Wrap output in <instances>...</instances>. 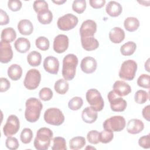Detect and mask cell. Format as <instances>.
Returning <instances> with one entry per match:
<instances>
[{
    "label": "cell",
    "mask_w": 150,
    "mask_h": 150,
    "mask_svg": "<svg viewBox=\"0 0 150 150\" xmlns=\"http://www.w3.org/2000/svg\"><path fill=\"white\" fill-rule=\"evenodd\" d=\"M25 106V117L26 120L29 122L37 121L40 117V112L43 108L41 101L35 97H30L26 100Z\"/></svg>",
    "instance_id": "6da1fadb"
},
{
    "label": "cell",
    "mask_w": 150,
    "mask_h": 150,
    "mask_svg": "<svg viewBox=\"0 0 150 150\" xmlns=\"http://www.w3.org/2000/svg\"><path fill=\"white\" fill-rule=\"evenodd\" d=\"M53 134L49 128L42 127L39 128L35 138L33 145L38 150H46L50 145Z\"/></svg>",
    "instance_id": "7a4b0ae2"
},
{
    "label": "cell",
    "mask_w": 150,
    "mask_h": 150,
    "mask_svg": "<svg viewBox=\"0 0 150 150\" xmlns=\"http://www.w3.org/2000/svg\"><path fill=\"white\" fill-rule=\"evenodd\" d=\"M78 59L74 54H68L63 59L62 76L67 81L71 80L76 75Z\"/></svg>",
    "instance_id": "3957f363"
},
{
    "label": "cell",
    "mask_w": 150,
    "mask_h": 150,
    "mask_svg": "<svg viewBox=\"0 0 150 150\" xmlns=\"http://www.w3.org/2000/svg\"><path fill=\"white\" fill-rule=\"evenodd\" d=\"M86 98L90 107L95 111H101L104 106V102L100 93L96 88H91L87 90Z\"/></svg>",
    "instance_id": "277c9868"
},
{
    "label": "cell",
    "mask_w": 150,
    "mask_h": 150,
    "mask_svg": "<svg viewBox=\"0 0 150 150\" xmlns=\"http://www.w3.org/2000/svg\"><path fill=\"white\" fill-rule=\"evenodd\" d=\"M137 70V63L133 60H127L124 61L119 71V77L123 80H132L135 76Z\"/></svg>",
    "instance_id": "5b68a950"
},
{
    "label": "cell",
    "mask_w": 150,
    "mask_h": 150,
    "mask_svg": "<svg viewBox=\"0 0 150 150\" xmlns=\"http://www.w3.org/2000/svg\"><path fill=\"white\" fill-rule=\"evenodd\" d=\"M44 120L49 124L59 126L64 121V116L60 109L57 108H50L45 111Z\"/></svg>",
    "instance_id": "8992f818"
},
{
    "label": "cell",
    "mask_w": 150,
    "mask_h": 150,
    "mask_svg": "<svg viewBox=\"0 0 150 150\" xmlns=\"http://www.w3.org/2000/svg\"><path fill=\"white\" fill-rule=\"evenodd\" d=\"M125 125V118L120 115L111 117L105 120L103 124L104 129H108L112 132H120L124 129Z\"/></svg>",
    "instance_id": "52a82bcc"
},
{
    "label": "cell",
    "mask_w": 150,
    "mask_h": 150,
    "mask_svg": "<svg viewBox=\"0 0 150 150\" xmlns=\"http://www.w3.org/2000/svg\"><path fill=\"white\" fill-rule=\"evenodd\" d=\"M41 74L39 71L35 69H30L26 73L23 85L28 90H35L39 86Z\"/></svg>",
    "instance_id": "ba28073f"
},
{
    "label": "cell",
    "mask_w": 150,
    "mask_h": 150,
    "mask_svg": "<svg viewBox=\"0 0 150 150\" xmlns=\"http://www.w3.org/2000/svg\"><path fill=\"white\" fill-rule=\"evenodd\" d=\"M79 20L76 16L71 13H67L60 17L57 22V25L60 30L67 31L74 28Z\"/></svg>",
    "instance_id": "9c48e42d"
},
{
    "label": "cell",
    "mask_w": 150,
    "mask_h": 150,
    "mask_svg": "<svg viewBox=\"0 0 150 150\" xmlns=\"http://www.w3.org/2000/svg\"><path fill=\"white\" fill-rule=\"evenodd\" d=\"M20 128L19 120L15 115H9L3 127V132L5 136L9 137L16 134Z\"/></svg>",
    "instance_id": "30bf717a"
},
{
    "label": "cell",
    "mask_w": 150,
    "mask_h": 150,
    "mask_svg": "<svg viewBox=\"0 0 150 150\" xmlns=\"http://www.w3.org/2000/svg\"><path fill=\"white\" fill-rule=\"evenodd\" d=\"M107 97L112 111L114 112H122L127 108V101L122 97L117 96L113 90L108 93Z\"/></svg>",
    "instance_id": "8fae6325"
},
{
    "label": "cell",
    "mask_w": 150,
    "mask_h": 150,
    "mask_svg": "<svg viewBox=\"0 0 150 150\" xmlns=\"http://www.w3.org/2000/svg\"><path fill=\"white\" fill-rule=\"evenodd\" d=\"M97 30V23L95 21L88 19L84 21L80 28V35L81 38L94 36Z\"/></svg>",
    "instance_id": "7c38bea8"
},
{
    "label": "cell",
    "mask_w": 150,
    "mask_h": 150,
    "mask_svg": "<svg viewBox=\"0 0 150 150\" xmlns=\"http://www.w3.org/2000/svg\"><path fill=\"white\" fill-rule=\"evenodd\" d=\"M13 58V51L9 43L1 40L0 61L2 63H8Z\"/></svg>",
    "instance_id": "4fadbf2b"
},
{
    "label": "cell",
    "mask_w": 150,
    "mask_h": 150,
    "mask_svg": "<svg viewBox=\"0 0 150 150\" xmlns=\"http://www.w3.org/2000/svg\"><path fill=\"white\" fill-rule=\"evenodd\" d=\"M69 47V38L60 34L56 36L53 41V50L57 53H64Z\"/></svg>",
    "instance_id": "5bb4252c"
},
{
    "label": "cell",
    "mask_w": 150,
    "mask_h": 150,
    "mask_svg": "<svg viewBox=\"0 0 150 150\" xmlns=\"http://www.w3.org/2000/svg\"><path fill=\"white\" fill-rule=\"evenodd\" d=\"M43 66L47 72L52 74H57L59 69V62L57 58L49 56L45 59Z\"/></svg>",
    "instance_id": "9a60e30c"
},
{
    "label": "cell",
    "mask_w": 150,
    "mask_h": 150,
    "mask_svg": "<svg viewBox=\"0 0 150 150\" xmlns=\"http://www.w3.org/2000/svg\"><path fill=\"white\" fill-rule=\"evenodd\" d=\"M97 63L94 57L87 56L83 58L80 63L81 70L86 74H91L94 72L97 69Z\"/></svg>",
    "instance_id": "2e32d148"
},
{
    "label": "cell",
    "mask_w": 150,
    "mask_h": 150,
    "mask_svg": "<svg viewBox=\"0 0 150 150\" xmlns=\"http://www.w3.org/2000/svg\"><path fill=\"white\" fill-rule=\"evenodd\" d=\"M114 93L120 97L126 96L131 92L130 86L126 82L121 80L116 81L112 86Z\"/></svg>",
    "instance_id": "e0dca14e"
},
{
    "label": "cell",
    "mask_w": 150,
    "mask_h": 150,
    "mask_svg": "<svg viewBox=\"0 0 150 150\" xmlns=\"http://www.w3.org/2000/svg\"><path fill=\"white\" fill-rule=\"evenodd\" d=\"M144 128L143 122L138 119L130 120L127 125V130L128 133L131 134H137L142 131Z\"/></svg>",
    "instance_id": "ac0fdd59"
},
{
    "label": "cell",
    "mask_w": 150,
    "mask_h": 150,
    "mask_svg": "<svg viewBox=\"0 0 150 150\" xmlns=\"http://www.w3.org/2000/svg\"><path fill=\"white\" fill-rule=\"evenodd\" d=\"M105 11L110 16L117 17L121 13L122 8L120 3L114 1H111L106 5Z\"/></svg>",
    "instance_id": "d6986e66"
},
{
    "label": "cell",
    "mask_w": 150,
    "mask_h": 150,
    "mask_svg": "<svg viewBox=\"0 0 150 150\" xmlns=\"http://www.w3.org/2000/svg\"><path fill=\"white\" fill-rule=\"evenodd\" d=\"M109 38L114 43H120L125 38V32L120 27H114L109 32Z\"/></svg>",
    "instance_id": "ffe728a7"
},
{
    "label": "cell",
    "mask_w": 150,
    "mask_h": 150,
    "mask_svg": "<svg viewBox=\"0 0 150 150\" xmlns=\"http://www.w3.org/2000/svg\"><path fill=\"white\" fill-rule=\"evenodd\" d=\"M98 117V114L96 111L93 110L91 107H86L82 111L81 118L87 124L94 122Z\"/></svg>",
    "instance_id": "44dd1931"
},
{
    "label": "cell",
    "mask_w": 150,
    "mask_h": 150,
    "mask_svg": "<svg viewBox=\"0 0 150 150\" xmlns=\"http://www.w3.org/2000/svg\"><path fill=\"white\" fill-rule=\"evenodd\" d=\"M81 43L83 48L87 51L94 50L99 46L98 41L94 36L81 38Z\"/></svg>",
    "instance_id": "7402d4cb"
},
{
    "label": "cell",
    "mask_w": 150,
    "mask_h": 150,
    "mask_svg": "<svg viewBox=\"0 0 150 150\" xmlns=\"http://www.w3.org/2000/svg\"><path fill=\"white\" fill-rule=\"evenodd\" d=\"M18 29L23 35H30L33 30L32 23L28 19H22L18 23Z\"/></svg>",
    "instance_id": "603a6c76"
},
{
    "label": "cell",
    "mask_w": 150,
    "mask_h": 150,
    "mask_svg": "<svg viewBox=\"0 0 150 150\" xmlns=\"http://www.w3.org/2000/svg\"><path fill=\"white\" fill-rule=\"evenodd\" d=\"M14 47L18 52L21 53H25L30 49V43L26 38H19L15 42Z\"/></svg>",
    "instance_id": "cb8c5ba5"
},
{
    "label": "cell",
    "mask_w": 150,
    "mask_h": 150,
    "mask_svg": "<svg viewBox=\"0 0 150 150\" xmlns=\"http://www.w3.org/2000/svg\"><path fill=\"white\" fill-rule=\"evenodd\" d=\"M22 75V69L17 64H12L8 69V76L13 81H17L21 79Z\"/></svg>",
    "instance_id": "d4e9b609"
},
{
    "label": "cell",
    "mask_w": 150,
    "mask_h": 150,
    "mask_svg": "<svg viewBox=\"0 0 150 150\" xmlns=\"http://www.w3.org/2000/svg\"><path fill=\"white\" fill-rule=\"evenodd\" d=\"M125 29L130 32H132L138 29L139 26V20L135 17H128L124 22Z\"/></svg>",
    "instance_id": "484cf974"
},
{
    "label": "cell",
    "mask_w": 150,
    "mask_h": 150,
    "mask_svg": "<svg viewBox=\"0 0 150 150\" xmlns=\"http://www.w3.org/2000/svg\"><path fill=\"white\" fill-rule=\"evenodd\" d=\"M27 61L28 64L31 66H38L42 62L41 54L36 50L30 52L27 56Z\"/></svg>",
    "instance_id": "4316f807"
},
{
    "label": "cell",
    "mask_w": 150,
    "mask_h": 150,
    "mask_svg": "<svg viewBox=\"0 0 150 150\" xmlns=\"http://www.w3.org/2000/svg\"><path fill=\"white\" fill-rule=\"evenodd\" d=\"M16 37V33L15 29L11 27L6 28L2 30L1 38V40L8 43L13 42Z\"/></svg>",
    "instance_id": "83f0119b"
},
{
    "label": "cell",
    "mask_w": 150,
    "mask_h": 150,
    "mask_svg": "<svg viewBox=\"0 0 150 150\" xmlns=\"http://www.w3.org/2000/svg\"><path fill=\"white\" fill-rule=\"evenodd\" d=\"M136 49V43L132 41H129L121 46L120 52L123 56H131L134 54Z\"/></svg>",
    "instance_id": "f1b7e54d"
},
{
    "label": "cell",
    "mask_w": 150,
    "mask_h": 150,
    "mask_svg": "<svg viewBox=\"0 0 150 150\" xmlns=\"http://www.w3.org/2000/svg\"><path fill=\"white\" fill-rule=\"evenodd\" d=\"M86 139L83 137H75L69 141V146L71 149L77 150L81 149L86 145Z\"/></svg>",
    "instance_id": "f546056e"
},
{
    "label": "cell",
    "mask_w": 150,
    "mask_h": 150,
    "mask_svg": "<svg viewBox=\"0 0 150 150\" xmlns=\"http://www.w3.org/2000/svg\"><path fill=\"white\" fill-rule=\"evenodd\" d=\"M69 83L65 79H59L57 80L54 86V88L56 93L59 94H66L69 90Z\"/></svg>",
    "instance_id": "4dcf8cb0"
},
{
    "label": "cell",
    "mask_w": 150,
    "mask_h": 150,
    "mask_svg": "<svg viewBox=\"0 0 150 150\" xmlns=\"http://www.w3.org/2000/svg\"><path fill=\"white\" fill-rule=\"evenodd\" d=\"M37 18L38 21L40 23L43 25H47L50 23L52 21L53 14L50 11L48 10L44 12L38 14Z\"/></svg>",
    "instance_id": "1f68e13d"
},
{
    "label": "cell",
    "mask_w": 150,
    "mask_h": 150,
    "mask_svg": "<svg viewBox=\"0 0 150 150\" xmlns=\"http://www.w3.org/2000/svg\"><path fill=\"white\" fill-rule=\"evenodd\" d=\"M53 145L52 147L53 150H66V142L64 138L56 137L53 139Z\"/></svg>",
    "instance_id": "d6a6232c"
},
{
    "label": "cell",
    "mask_w": 150,
    "mask_h": 150,
    "mask_svg": "<svg viewBox=\"0 0 150 150\" xmlns=\"http://www.w3.org/2000/svg\"><path fill=\"white\" fill-rule=\"evenodd\" d=\"M35 11L38 13H40L49 10V6L47 3L44 0H38L33 2V5Z\"/></svg>",
    "instance_id": "836d02e7"
},
{
    "label": "cell",
    "mask_w": 150,
    "mask_h": 150,
    "mask_svg": "<svg viewBox=\"0 0 150 150\" xmlns=\"http://www.w3.org/2000/svg\"><path fill=\"white\" fill-rule=\"evenodd\" d=\"M83 104V100L80 97H74L69 100L68 103V107L69 109L73 111L79 110Z\"/></svg>",
    "instance_id": "e575fe53"
},
{
    "label": "cell",
    "mask_w": 150,
    "mask_h": 150,
    "mask_svg": "<svg viewBox=\"0 0 150 150\" xmlns=\"http://www.w3.org/2000/svg\"><path fill=\"white\" fill-rule=\"evenodd\" d=\"M149 98L148 93L143 90H139L136 91L134 96L135 101L139 104H142L145 103Z\"/></svg>",
    "instance_id": "d590c367"
},
{
    "label": "cell",
    "mask_w": 150,
    "mask_h": 150,
    "mask_svg": "<svg viewBox=\"0 0 150 150\" xmlns=\"http://www.w3.org/2000/svg\"><path fill=\"white\" fill-rule=\"evenodd\" d=\"M35 44L36 47L42 51L49 49L50 43L48 39L45 36H40L36 39Z\"/></svg>",
    "instance_id": "8d00e7d4"
},
{
    "label": "cell",
    "mask_w": 150,
    "mask_h": 150,
    "mask_svg": "<svg viewBox=\"0 0 150 150\" xmlns=\"http://www.w3.org/2000/svg\"><path fill=\"white\" fill-rule=\"evenodd\" d=\"M86 8V1L85 0H75L72 4V9L77 13H82Z\"/></svg>",
    "instance_id": "74e56055"
},
{
    "label": "cell",
    "mask_w": 150,
    "mask_h": 150,
    "mask_svg": "<svg viewBox=\"0 0 150 150\" xmlns=\"http://www.w3.org/2000/svg\"><path fill=\"white\" fill-rule=\"evenodd\" d=\"M114 138L113 132L108 129H104L100 132V142L103 144L110 142Z\"/></svg>",
    "instance_id": "f35d334b"
},
{
    "label": "cell",
    "mask_w": 150,
    "mask_h": 150,
    "mask_svg": "<svg viewBox=\"0 0 150 150\" xmlns=\"http://www.w3.org/2000/svg\"><path fill=\"white\" fill-rule=\"evenodd\" d=\"M32 138L33 132L30 128H25L22 131L20 135V139L22 143L25 144L30 143Z\"/></svg>",
    "instance_id": "ab89813d"
},
{
    "label": "cell",
    "mask_w": 150,
    "mask_h": 150,
    "mask_svg": "<svg viewBox=\"0 0 150 150\" xmlns=\"http://www.w3.org/2000/svg\"><path fill=\"white\" fill-rule=\"evenodd\" d=\"M137 84L138 86L145 88H149L150 87V76L146 74H142L139 76L137 80Z\"/></svg>",
    "instance_id": "60d3db41"
},
{
    "label": "cell",
    "mask_w": 150,
    "mask_h": 150,
    "mask_svg": "<svg viewBox=\"0 0 150 150\" xmlns=\"http://www.w3.org/2000/svg\"><path fill=\"white\" fill-rule=\"evenodd\" d=\"M39 98L45 101H49L52 99L53 96V93L52 90L48 87L42 88L39 93Z\"/></svg>",
    "instance_id": "b9f144b4"
},
{
    "label": "cell",
    "mask_w": 150,
    "mask_h": 150,
    "mask_svg": "<svg viewBox=\"0 0 150 150\" xmlns=\"http://www.w3.org/2000/svg\"><path fill=\"white\" fill-rule=\"evenodd\" d=\"M87 139L92 144H97L100 142V132L96 130H91L87 133Z\"/></svg>",
    "instance_id": "7bdbcfd3"
},
{
    "label": "cell",
    "mask_w": 150,
    "mask_h": 150,
    "mask_svg": "<svg viewBox=\"0 0 150 150\" xmlns=\"http://www.w3.org/2000/svg\"><path fill=\"white\" fill-rule=\"evenodd\" d=\"M5 145L7 148L11 150L17 149L19 146V142L15 137H9L5 141Z\"/></svg>",
    "instance_id": "ee69618b"
},
{
    "label": "cell",
    "mask_w": 150,
    "mask_h": 150,
    "mask_svg": "<svg viewBox=\"0 0 150 150\" xmlns=\"http://www.w3.org/2000/svg\"><path fill=\"white\" fill-rule=\"evenodd\" d=\"M22 4L19 0H9L8 2V6L10 10L13 12L18 11L22 8Z\"/></svg>",
    "instance_id": "f6af8a7d"
},
{
    "label": "cell",
    "mask_w": 150,
    "mask_h": 150,
    "mask_svg": "<svg viewBox=\"0 0 150 150\" xmlns=\"http://www.w3.org/2000/svg\"><path fill=\"white\" fill-rule=\"evenodd\" d=\"M138 144L140 146L144 149H148L150 148L149 142V134L144 135L139 138L138 140Z\"/></svg>",
    "instance_id": "bcb514c9"
},
{
    "label": "cell",
    "mask_w": 150,
    "mask_h": 150,
    "mask_svg": "<svg viewBox=\"0 0 150 150\" xmlns=\"http://www.w3.org/2000/svg\"><path fill=\"white\" fill-rule=\"evenodd\" d=\"M11 87L9 81L5 77L0 78V91L1 93L8 91Z\"/></svg>",
    "instance_id": "7dc6e473"
},
{
    "label": "cell",
    "mask_w": 150,
    "mask_h": 150,
    "mask_svg": "<svg viewBox=\"0 0 150 150\" xmlns=\"http://www.w3.org/2000/svg\"><path fill=\"white\" fill-rule=\"evenodd\" d=\"M90 6L94 9H99L104 6L105 4V0H90Z\"/></svg>",
    "instance_id": "c3c4849f"
},
{
    "label": "cell",
    "mask_w": 150,
    "mask_h": 150,
    "mask_svg": "<svg viewBox=\"0 0 150 150\" xmlns=\"http://www.w3.org/2000/svg\"><path fill=\"white\" fill-rule=\"evenodd\" d=\"M9 22V18L6 12L2 9H0V25H5Z\"/></svg>",
    "instance_id": "681fc988"
},
{
    "label": "cell",
    "mask_w": 150,
    "mask_h": 150,
    "mask_svg": "<svg viewBox=\"0 0 150 150\" xmlns=\"http://www.w3.org/2000/svg\"><path fill=\"white\" fill-rule=\"evenodd\" d=\"M149 112H150V106H149V105H148L147 106L143 108L142 111L143 117L148 121H149V120H150Z\"/></svg>",
    "instance_id": "f907efd6"
},
{
    "label": "cell",
    "mask_w": 150,
    "mask_h": 150,
    "mask_svg": "<svg viewBox=\"0 0 150 150\" xmlns=\"http://www.w3.org/2000/svg\"><path fill=\"white\" fill-rule=\"evenodd\" d=\"M149 59H148L146 61V62L145 63V68L146 70L148 72H149Z\"/></svg>",
    "instance_id": "816d5d0a"
},
{
    "label": "cell",
    "mask_w": 150,
    "mask_h": 150,
    "mask_svg": "<svg viewBox=\"0 0 150 150\" xmlns=\"http://www.w3.org/2000/svg\"><path fill=\"white\" fill-rule=\"evenodd\" d=\"M53 2L54 3H55V4H56L61 5V4H62L64 3V2H66V1H53Z\"/></svg>",
    "instance_id": "f5cc1de1"
}]
</instances>
